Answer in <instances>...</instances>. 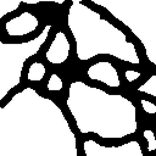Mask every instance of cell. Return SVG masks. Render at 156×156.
Segmentation results:
<instances>
[{
  "label": "cell",
  "instance_id": "obj_1",
  "mask_svg": "<svg viewBox=\"0 0 156 156\" xmlns=\"http://www.w3.org/2000/svg\"><path fill=\"white\" fill-rule=\"evenodd\" d=\"M39 24V18L34 13L23 11L22 13L5 22V33L11 38H23L28 34L34 33L38 29Z\"/></svg>",
  "mask_w": 156,
  "mask_h": 156
},
{
  "label": "cell",
  "instance_id": "obj_2",
  "mask_svg": "<svg viewBox=\"0 0 156 156\" xmlns=\"http://www.w3.org/2000/svg\"><path fill=\"white\" fill-rule=\"evenodd\" d=\"M87 77L108 88H119L122 84L116 67L110 61H98L90 65L87 69Z\"/></svg>",
  "mask_w": 156,
  "mask_h": 156
},
{
  "label": "cell",
  "instance_id": "obj_3",
  "mask_svg": "<svg viewBox=\"0 0 156 156\" xmlns=\"http://www.w3.org/2000/svg\"><path fill=\"white\" fill-rule=\"evenodd\" d=\"M71 54V43L63 30H57L45 52V60L51 65L65 63Z\"/></svg>",
  "mask_w": 156,
  "mask_h": 156
},
{
  "label": "cell",
  "instance_id": "obj_4",
  "mask_svg": "<svg viewBox=\"0 0 156 156\" xmlns=\"http://www.w3.org/2000/svg\"><path fill=\"white\" fill-rule=\"evenodd\" d=\"M46 74V67L43 62L40 61H34L28 66L27 69V80L28 82H33V83H38L41 82L44 79Z\"/></svg>",
  "mask_w": 156,
  "mask_h": 156
},
{
  "label": "cell",
  "instance_id": "obj_5",
  "mask_svg": "<svg viewBox=\"0 0 156 156\" xmlns=\"http://www.w3.org/2000/svg\"><path fill=\"white\" fill-rule=\"evenodd\" d=\"M23 1L21 0H0V18H4L6 15L15 12Z\"/></svg>",
  "mask_w": 156,
  "mask_h": 156
},
{
  "label": "cell",
  "instance_id": "obj_6",
  "mask_svg": "<svg viewBox=\"0 0 156 156\" xmlns=\"http://www.w3.org/2000/svg\"><path fill=\"white\" fill-rule=\"evenodd\" d=\"M136 91L143 93V94L156 96V74L151 76L145 83H143L141 85H139L136 88Z\"/></svg>",
  "mask_w": 156,
  "mask_h": 156
},
{
  "label": "cell",
  "instance_id": "obj_7",
  "mask_svg": "<svg viewBox=\"0 0 156 156\" xmlns=\"http://www.w3.org/2000/svg\"><path fill=\"white\" fill-rule=\"evenodd\" d=\"M46 88L51 93H58V91H61L62 88H63V80H62V78L57 73H51V76L49 77V80L46 83Z\"/></svg>",
  "mask_w": 156,
  "mask_h": 156
},
{
  "label": "cell",
  "instance_id": "obj_8",
  "mask_svg": "<svg viewBox=\"0 0 156 156\" xmlns=\"http://www.w3.org/2000/svg\"><path fill=\"white\" fill-rule=\"evenodd\" d=\"M144 135H145V139L147 141V151L151 152L154 150H156V138H155V134L151 129H146L144 132Z\"/></svg>",
  "mask_w": 156,
  "mask_h": 156
},
{
  "label": "cell",
  "instance_id": "obj_9",
  "mask_svg": "<svg viewBox=\"0 0 156 156\" xmlns=\"http://www.w3.org/2000/svg\"><path fill=\"white\" fill-rule=\"evenodd\" d=\"M140 104H141V107L143 110L149 113V115H155L156 113V105L149 100H145V99H140Z\"/></svg>",
  "mask_w": 156,
  "mask_h": 156
},
{
  "label": "cell",
  "instance_id": "obj_10",
  "mask_svg": "<svg viewBox=\"0 0 156 156\" xmlns=\"http://www.w3.org/2000/svg\"><path fill=\"white\" fill-rule=\"evenodd\" d=\"M141 73L138 72V71H134V69H127L124 71V77H126V80L128 83H134L135 80H138L140 78Z\"/></svg>",
  "mask_w": 156,
  "mask_h": 156
}]
</instances>
